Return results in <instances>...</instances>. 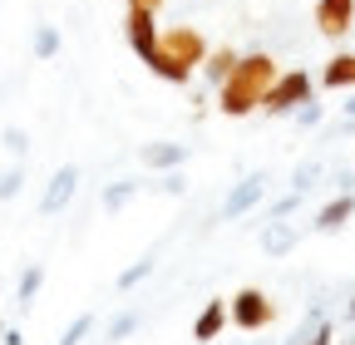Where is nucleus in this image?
Segmentation results:
<instances>
[{"label": "nucleus", "instance_id": "f257e3e1", "mask_svg": "<svg viewBox=\"0 0 355 345\" xmlns=\"http://www.w3.org/2000/svg\"><path fill=\"white\" fill-rule=\"evenodd\" d=\"M158 55L173 60L178 69L193 79V74L202 69V60H207V39H202V30H193V25H168V30L158 35Z\"/></svg>", "mask_w": 355, "mask_h": 345}, {"label": "nucleus", "instance_id": "f03ea898", "mask_svg": "<svg viewBox=\"0 0 355 345\" xmlns=\"http://www.w3.org/2000/svg\"><path fill=\"white\" fill-rule=\"evenodd\" d=\"M306 99H316V79H311L306 69H282V74H277V84L261 94V114L282 118V114H296Z\"/></svg>", "mask_w": 355, "mask_h": 345}, {"label": "nucleus", "instance_id": "7ed1b4c3", "mask_svg": "<svg viewBox=\"0 0 355 345\" xmlns=\"http://www.w3.org/2000/svg\"><path fill=\"white\" fill-rule=\"evenodd\" d=\"M227 321H232L237 330H266V326L277 321V306H272V296H266V291L242 286V291L227 301Z\"/></svg>", "mask_w": 355, "mask_h": 345}, {"label": "nucleus", "instance_id": "20e7f679", "mask_svg": "<svg viewBox=\"0 0 355 345\" xmlns=\"http://www.w3.org/2000/svg\"><path fill=\"white\" fill-rule=\"evenodd\" d=\"M123 35H128V50L139 55L144 64L158 55V10H144V6H128V15H123Z\"/></svg>", "mask_w": 355, "mask_h": 345}, {"label": "nucleus", "instance_id": "39448f33", "mask_svg": "<svg viewBox=\"0 0 355 345\" xmlns=\"http://www.w3.org/2000/svg\"><path fill=\"white\" fill-rule=\"evenodd\" d=\"M266 172H247L242 183H232V193L222 197V222H237V218H247V212H257L261 207V197H266Z\"/></svg>", "mask_w": 355, "mask_h": 345}, {"label": "nucleus", "instance_id": "423d86ee", "mask_svg": "<svg viewBox=\"0 0 355 345\" xmlns=\"http://www.w3.org/2000/svg\"><path fill=\"white\" fill-rule=\"evenodd\" d=\"M74 193H79V168H74V163H60V168L50 172V183H44L40 218H60V212L74 202Z\"/></svg>", "mask_w": 355, "mask_h": 345}, {"label": "nucleus", "instance_id": "0eeeda50", "mask_svg": "<svg viewBox=\"0 0 355 345\" xmlns=\"http://www.w3.org/2000/svg\"><path fill=\"white\" fill-rule=\"evenodd\" d=\"M277 74H282V64L266 55V50H257V55H242V60H237V69H232L227 79H237L242 89H252V94H266V89L277 84Z\"/></svg>", "mask_w": 355, "mask_h": 345}, {"label": "nucleus", "instance_id": "6e6552de", "mask_svg": "<svg viewBox=\"0 0 355 345\" xmlns=\"http://www.w3.org/2000/svg\"><path fill=\"white\" fill-rule=\"evenodd\" d=\"M311 20H316V30H321L326 39H340V35L355 25V0H316Z\"/></svg>", "mask_w": 355, "mask_h": 345}, {"label": "nucleus", "instance_id": "1a4fd4ad", "mask_svg": "<svg viewBox=\"0 0 355 345\" xmlns=\"http://www.w3.org/2000/svg\"><path fill=\"white\" fill-rule=\"evenodd\" d=\"M217 109L227 118H247V114L261 109V94H252V89H242L237 79H227V84H217Z\"/></svg>", "mask_w": 355, "mask_h": 345}, {"label": "nucleus", "instance_id": "9d476101", "mask_svg": "<svg viewBox=\"0 0 355 345\" xmlns=\"http://www.w3.org/2000/svg\"><path fill=\"white\" fill-rule=\"evenodd\" d=\"M222 330H227V301H202V311L193 321V340L198 345H212Z\"/></svg>", "mask_w": 355, "mask_h": 345}, {"label": "nucleus", "instance_id": "9b49d317", "mask_svg": "<svg viewBox=\"0 0 355 345\" xmlns=\"http://www.w3.org/2000/svg\"><path fill=\"white\" fill-rule=\"evenodd\" d=\"M350 218H355V193H336V197L316 212V222H311V227H316V232H340Z\"/></svg>", "mask_w": 355, "mask_h": 345}, {"label": "nucleus", "instance_id": "f8f14e48", "mask_svg": "<svg viewBox=\"0 0 355 345\" xmlns=\"http://www.w3.org/2000/svg\"><path fill=\"white\" fill-rule=\"evenodd\" d=\"M321 89H355V50H340L321 69Z\"/></svg>", "mask_w": 355, "mask_h": 345}, {"label": "nucleus", "instance_id": "ddd939ff", "mask_svg": "<svg viewBox=\"0 0 355 345\" xmlns=\"http://www.w3.org/2000/svg\"><path fill=\"white\" fill-rule=\"evenodd\" d=\"M144 163L153 172H173L188 163V143H144Z\"/></svg>", "mask_w": 355, "mask_h": 345}, {"label": "nucleus", "instance_id": "4468645a", "mask_svg": "<svg viewBox=\"0 0 355 345\" xmlns=\"http://www.w3.org/2000/svg\"><path fill=\"white\" fill-rule=\"evenodd\" d=\"M60 50H64V39H60V25H35V30H30V55H35L40 64L60 60Z\"/></svg>", "mask_w": 355, "mask_h": 345}, {"label": "nucleus", "instance_id": "2eb2a0df", "mask_svg": "<svg viewBox=\"0 0 355 345\" xmlns=\"http://www.w3.org/2000/svg\"><path fill=\"white\" fill-rule=\"evenodd\" d=\"M237 60H242V55H237L232 45L207 50V60H202V79H207V84H227V74L237 69Z\"/></svg>", "mask_w": 355, "mask_h": 345}, {"label": "nucleus", "instance_id": "dca6fc26", "mask_svg": "<svg viewBox=\"0 0 355 345\" xmlns=\"http://www.w3.org/2000/svg\"><path fill=\"white\" fill-rule=\"evenodd\" d=\"M296 242H301V232H296L286 218H282V222H266V232H261V251H266V256H286Z\"/></svg>", "mask_w": 355, "mask_h": 345}, {"label": "nucleus", "instance_id": "f3484780", "mask_svg": "<svg viewBox=\"0 0 355 345\" xmlns=\"http://www.w3.org/2000/svg\"><path fill=\"white\" fill-rule=\"evenodd\" d=\"M40 286H44V267H40V262H30V267L20 272V281H15V306H20V311H30V306H35Z\"/></svg>", "mask_w": 355, "mask_h": 345}, {"label": "nucleus", "instance_id": "a211bd4d", "mask_svg": "<svg viewBox=\"0 0 355 345\" xmlns=\"http://www.w3.org/2000/svg\"><path fill=\"white\" fill-rule=\"evenodd\" d=\"M133 197H139V183H133V178H119V183L104 188V212H123Z\"/></svg>", "mask_w": 355, "mask_h": 345}, {"label": "nucleus", "instance_id": "6ab92c4d", "mask_svg": "<svg viewBox=\"0 0 355 345\" xmlns=\"http://www.w3.org/2000/svg\"><path fill=\"white\" fill-rule=\"evenodd\" d=\"M148 276H153V256H139L133 267H123V272H119V281H114V286H119V291H133V286H144Z\"/></svg>", "mask_w": 355, "mask_h": 345}, {"label": "nucleus", "instance_id": "aec40b11", "mask_svg": "<svg viewBox=\"0 0 355 345\" xmlns=\"http://www.w3.org/2000/svg\"><path fill=\"white\" fill-rule=\"evenodd\" d=\"M20 188H25V163H10L6 172H0V202L20 197Z\"/></svg>", "mask_w": 355, "mask_h": 345}, {"label": "nucleus", "instance_id": "412c9836", "mask_svg": "<svg viewBox=\"0 0 355 345\" xmlns=\"http://www.w3.org/2000/svg\"><path fill=\"white\" fill-rule=\"evenodd\" d=\"M139 321H144L139 311H119V316L109 321V330H104V340H128L133 330H139Z\"/></svg>", "mask_w": 355, "mask_h": 345}, {"label": "nucleus", "instance_id": "4be33fe9", "mask_svg": "<svg viewBox=\"0 0 355 345\" xmlns=\"http://www.w3.org/2000/svg\"><path fill=\"white\" fill-rule=\"evenodd\" d=\"M0 143H6V153L15 158V163H25V153H30V134H25V128H6V134H0Z\"/></svg>", "mask_w": 355, "mask_h": 345}, {"label": "nucleus", "instance_id": "5701e85b", "mask_svg": "<svg viewBox=\"0 0 355 345\" xmlns=\"http://www.w3.org/2000/svg\"><path fill=\"white\" fill-rule=\"evenodd\" d=\"M316 178H321V163H316V158L301 163V168L291 172V193H311V188H316Z\"/></svg>", "mask_w": 355, "mask_h": 345}, {"label": "nucleus", "instance_id": "b1692460", "mask_svg": "<svg viewBox=\"0 0 355 345\" xmlns=\"http://www.w3.org/2000/svg\"><path fill=\"white\" fill-rule=\"evenodd\" d=\"M301 197H306V193H286V197H277L272 207H266V222H282V218H291V212L301 207Z\"/></svg>", "mask_w": 355, "mask_h": 345}, {"label": "nucleus", "instance_id": "393cba45", "mask_svg": "<svg viewBox=\"0 0 355 345\" xmlns=\"http://www.w3.org/2000/svg\"><path fill=\"white\" fill-rule=\"evenodd\" d=\"M291 118H296V128H321V118H326V109H321L316 99H306V104H301V109H296Z\"/></svg>", "mask_w": 355, "mask_h": 345}, {"label": "nucleus", "instance_id": "a878e982", "mask_svg": "<svg viewBox=\"0 0 355 345\" xmlns=\"http://www.w3.org/2000/svg\"><path fill=\"white\" fill-rule=\"evenodd\" d=\"M89 330H94V316H89V311H84V316H74V321H69V330L60 335V345H79V340H84Z\"/></svg>", "mask_w": 355, "mask_h": 345}, {"label": "nucleus", "instance_id": "bb28decb", "mask_svg": "<svg viewBox=\"0 0 355 345\" xmlns=\"http://www.w3.org/2000/svg\"><path fill=\"white\" fill-rule=\"evenodd\" d=\"M301 345H336V326H331V321H321V326H311V330L301 335Z\"/></svg>", "mask_w": 355, "mask_h": 345}, {"label": "nucleus", "instance_id": "cd10ccee", "mask_svg": "<svg viewBox=\"0 0 355 345\" xmlns=\"http://www.w3.org/2000/svg\"><path fill=\"white\" fill-rule=\"evenodd\" d=\"M158 193H168V197H183V193H188V178H183V168H173V172H163V183H158Z\"/></svg>", "mask_w": 355, "mask_h": 345}, {"label": "nucleus", "instance_id": "c85d7f7f", "mask_svg": "<svg viewBox=\"0 0 355 345\" xmlns=\"http://www.w3.org/2000/svg\"><path fill=\"white\" fill-rule=\"evenodd\" d=\"M6 345H25V335H20V330L10 326V330H6Z\"/></svg>", "mask_w": 355, "mask_h": 345}, {"label": "nucleus", "instance_id": "c756f323", "mask_svg": "<svg viewBox=\"0 0 355 345\" xmlns=\"http://www.w3.org/2000/svg\"><path fill=\"white\" fill-rule=\"evenodd\" d=\"M128 6H144V10H158V6H163V0H128Z\"/></svg>", "mask_w": 355, "mask_h": 345}, {"label": "nucleus", "instance_id": "7c9ffc66", "mask_svg": "<svg viewBox=\"0 0 355 345\" xmlns=\"http://www.w3.org/2000/svg\"><path fill=\"white\" fill-rule=\"evenodd\" d=\"M345 321H350V326H355V296H350V301H345Z\"/></svg>", "mask_w": 355, "mask_h": 345}, {"label": "nucleus", "instance_id": "2f4dec72", "mask_svg": "<svg viewBox=\"0 0 355 345\" xmlns=\"http://www.w3.org/2000/svg\"><path fill=\"white\" fill-rule=\"evenodd\" d=\"M345 118H355V94H350V99H345Z\"/></svg>", "mask_w": 355, "mask_h": 345}]
</instances>
